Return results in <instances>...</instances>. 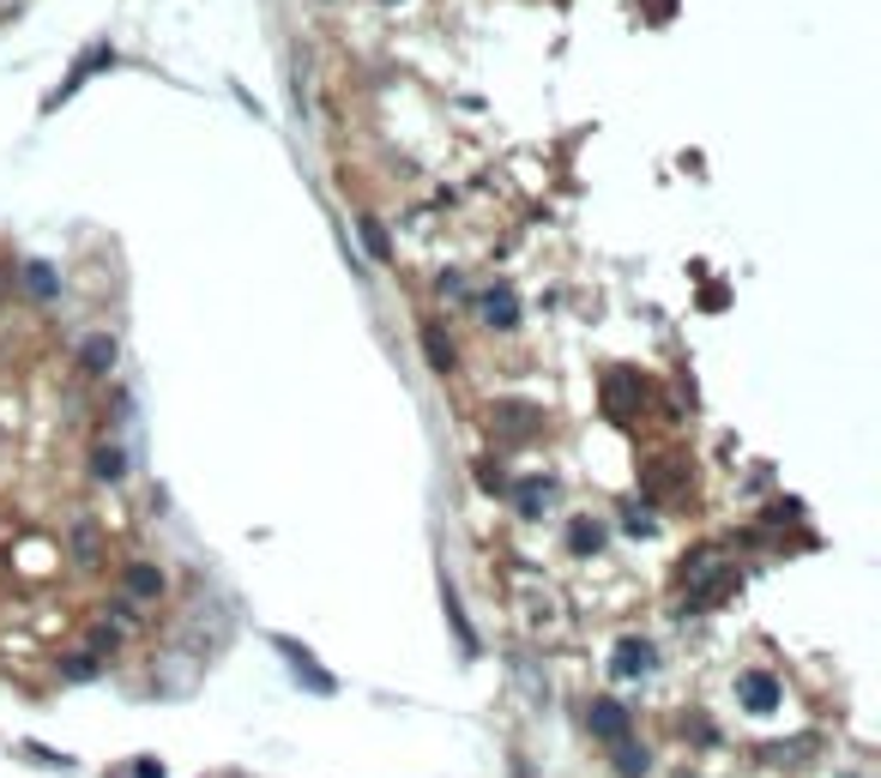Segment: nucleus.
I'll list each match as a JSON object with an SVG mask.
<instances>
[{"label": "nucleus", "mask_w": 881, "mask_h": 778, "mask_svg": "<svg viewBox=\"0 0 881 778\" xmlns=\"http://www.w3.org/2000/svg\"><path fill=\"white\" fill-rule=\"evenodd\" d=\"M121 592L133 597V604H158V597L170 592V580H163V568H151V561H133V568H121Z\"/></svg>", "instance_id": "nucleus-6"}, {"label": "nucleus", "mask_w": 881, "mask_h": 778, "mask_svg": "<svg viewBox=\"0 0 881 778\" xmlns=\"http://www.w3.org/2000/svg\"><path fill=\"white\" fill-rule=\"evenodd\" d=\"M356 236H363V248H368L375 266H393V241H387V229H380L375 212H356Z\"/></svg>", "instance_id": "nucleus-13"}, {"label": "nucleus", "mask_w": 881, "mask_h": 778, "mask_svg": "<svg viewBox=\"0 0 881 778\" xmlns=\"http://www.w3.org/2000/svg\"><path fill=\"white\" fill-rule=\"evenodd\" d=\"M604 399H610V417H634V411H646V380L634 375V368H610L604 375Z\"/></svg>", "instance_id": "nucleus-2"}, {"label": "nucleus", "mask_w": 881, "mask_h": 778, "mask_svg": "<svg viewBox=\"0 0 881 778\" xmlns=\"http://www.w3.org/2000/svg\"><path fill=\"white\" fill-rule=\"evenodd\" d=\"M97 664H104V658L79 652V658H67V664H61V676H97Z\"/></svg>", "instance_id": "nucleus-22"}, {"label": "nucleus", "mask_w": 881, "mask_h": 778, "mask_svg": "<svg viewBox=\"0 0 881 778\" xmlns=\"http://www.w3.org/2000/svg\"><path fill=\"white\" fill-rule=\"evenodd\" d=\"M568 550H573V555H598V550H604V526H592V519H573V526H568Z\"/></svg>", "instance_id": "nucleus-15"}, {"label": "nucleus", "mask_w": 881, "mask_h": 778, "mask_svg": "<svg viewBox=\"0 0 881 778\" xmlns=\"http://www.w3.org/2000/svg\"><path fill=\"white\" fill-rule=\"evenodd\" d=\"M490 429H495V435H507V441H519V435H538V429H544V417L507 399V404H495V411H490Z\"/></svg>", "instance_id": "nucleus-7"}, {"label": "nucleus", "mask_w": 881, "mask_h": 778, "mask_svg": "<svg viewBox=\"0 0 881 778\" xmlns=\"http://www.w3.org/2000/svg\"><path fill=\"white\" fill-rule=\"evenodd\" d=\"M507 778H531V767H526V760L514 755V760H507Z\"/></svg>", "instance_id": "nucleus-24"}, {"label": "nucleus", "mask_w": 881, "mask_h": 778, "mask_svg": "<svg viewBox=\"0 0 881 778\" xmlns=\"http://www.w3.org/2000/svg\"><path fill=\"white\" fill-rule=\"evenodd\" d=\"M585 724H592V736H598V743H604V748H610V743H628V736H634V718H628V706H622V700H610V694L585 706Z\"/></svg>", "instance_id": "nucleus-1"}, {"label": "nucleus", "mask_w": 881, "mask_h": 778, "mask_svg": "<svg viewBox=\"0 0 881 778\" xmlns=\"http://www.w3.org/2000/svg\"><path fill=\"white\" fill-rule=\"evenodd\" d=\"M737 688H743V700H749L755 712H767L773 700H778V676H773V670H743V676H737Z\"/></svg>", "instance_id": "nucleus-12"}, {"label": "nucleus", "mask_w": 881, "mask_h": 778, "mask_svg": "<svg viewBox=\"0 0 881 778\" xmlns=\"http://www.w3.org/2000/svg\"><path fill=\"white\" fill-rule=\"evenodd\" d=\"M653 670V640L646 634H628V640H616V652H610V676L616 682H634V676Z\"/></svg>", "instance_id": "nucleus-3"}, {"label": "nucleus", "mask_w": 881, "mask_h": 778, "mask_svg": "<svg viewBox=\"0 0 881 778\" xmlns=\"http://www.w3.org/2000/svg\"><path fill=\"white\" fill-rule=\"evenodd\" d=\"M423 356H429V368H436V375H453V368H459V350H453V338H447L436 321H423Z\"/></svg>", "instance_id": "nucleus-10"}, {"label": "nucleus", "mask_w": 881, "mask_h": 778, "mask_svg": "<svg viewBox=\"0 0 881 778\" xmlns=\"http://www.w3.org/2000/svg\"><path fill=\"white\" fill-rule=\"evenodd\" d=\"M272 646H278V652H284V664H290V670H297V676H302V682H309V688H314V694H339V676H332V670H321V664H314V652H302V646H297V640H284V634H278V640H272Z\"/></svg>", "instance_id": "nucleus-4"}, {"label": "nucleus", "mask_w": 881, "mask_h": 778, "mask_svg": "<svg viewBox=\"0 0 881 778\" xmlns=\"http://www.w3.org/2000/svg\"><path fill=\"white\" fill-rule=\"evenodd\" d=\"M441 609H447V622H453V634H459V652L477 658V628H471V616H465V604H459L453 585H441Z\"/></svg>", "instance_id": "nucleus-9"}, {"label": "nucleus", "mask_w": 881, "mask_h": 778, "mask_svg": "<svg viewBox=\"0 0 881 778\" xmlns=\"http://www.w3.org/2000/svg\"><path fill=\"white\" fill-rule=\"evenodd\" d=\"M477 314H483V326L507 333V326H519V296H514V290H483V296H477Z\"/></svg>", "instance_id": "nucleus-8"}, {"label": "nucleus", "mask_w": 881, "mask_h": 778, "mask_svg": "<svg viewBox=\"0 0 881 778\" xmlns=\"http://www.w3.org/2000/svg\"><path fill=\"white\" fill-rule=\"evenodd\" d=\"M610 767H616V778H646L653 772V755L628 736V743H610Z\"/></svg>", "instance_id": "nucleus-11"}, {"label": "nucleus", "mask_w": 881, "mask_h": 778, "mask_svg": "<svg viewBox=\"0 0 881 778\" xmlns=\"http://www.w3.org/2000/svg\"><path fill=\"white\" fill-rule=\"evenodd\" d=\"M92 471H97V477H104V483H115V477H121V471H127L121 446H115V441H97V446H92Z\"/></svg>", "instance_id": "nucleus-16"}, {"label": "nucleus", "mask_w": 881, "mask_h": 778, "mask_svg": "<svg viewBox=\"0 0 881 778\" xmlns=\"http://www.w3.org/2000/svg\"><path fill=\"white\" fill-rule=\"evenodd\" d=\"M477 483H483L490 495H502V489H507V477H502V465H495V458H477Z\"/></svg>", "instance_id": "nucleus-19"}, {"label": "nucleus", "mask_w": 881, "mask_h": 778, "mask_svg": "<svg viewBox=\"0 0 881 778\" xmlns=\"http://www.w3.org/2000/svg\"><path fill=\"white\" fill-rule=\"evenodd\" d=\"M85 646H92V658H109L115 646H121V634H115V628H97V634H92V640H85Z\"/></svg>", "instance_id": "nucleus-21"}, {"label": "nucleus", "mask_w": 881, "mask_h": 778, "mask_svg": "<svg viewBox=\"0 0 881 778\" xmlns=\"http://www.w3.org/2000/svg\"><path fill=\"white\" fill-rule=\"evenodd\" d=\"M104 67H115V48H109V43L85 48V55H79V67H73L67 79H61V91H49V109H61V104H67V97L85 85V79H92V73H104Z\"/></svg>", "instance_id": "nucleus-5"}, {"label": "nucleus", "mask_w": 881, "mask_h": 778, "mask_svg": "<svg viewBox=\"0 0 881 778\" xmlns=\"http://www.w3.org/2000/svg\"><path fill=\"white\" fill-rule=\"evenodd\" d=\"M514 495H519V514H526V519H538V514H550V507H556V483L550 477H526Z\"/></svg>", "instance_id": "nucleus-14"}, {"label": "nucleus", "mask_w": 881, "mask_h": 778, "mask_svg": "<svg viewBox=\"0 0 881 778\" xmlns=\"http://www.w3.org/2000/svg\"><path fill=\"white\" fill-rule=\"evenodd\" d=\"M127 772H133V778H163V767H158V760H133Z\"/></svg>", "instance_id": "nucleus-23"}, {"label": "nucleus", "mask_w": 881, "mask_h": 778, "mask_svg": "<svg viewBox=\"0 0 881 778\" xmlns=\"http://www.w3.org/2000/svg\"><path fill=\"white\" fill-rule=\"evenodd\" d=\"M24 284H31V296H43V302H49V296H55V290H61V278L49 272L43 260H24Z\"/></svg>", "instance_id": "nucleus-18"}, {"label": "nucleus", "mask_w": 881, "mask_h": 778, "mask_svg": "<svg viewBox=\"0 0 881 778\" xmlns=\"http://www.w3.org/2000/svg\"><path fill=\"white\" fill-rule=\"evenodd\" d=\"M73 543H79L73 555H79L85 568H97V555H104V550H97V531H92V526H79V538H73Z\"/></svg>", "instance_id": "nucleus-20"}, {"label": "nucleus", "mask_w": 881, "mask_h": 778, "mask_svg": "<svg viewBox=\"0 0 881 778\" xmlns=\"http://www.w3.org/2000/svg\"><path fill=\"white\" fill-rule=\"evenodd\" d=\"M79 363H85V375H109L115 368V338H92L79 350Z\"/></svg>", "instance_id": "nucleus-17"}]
</instances>
